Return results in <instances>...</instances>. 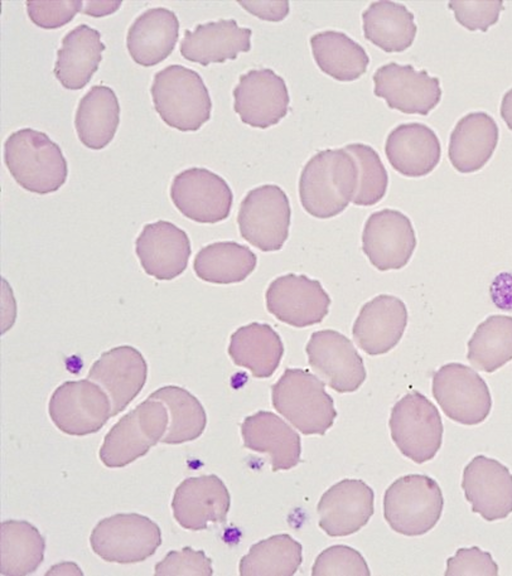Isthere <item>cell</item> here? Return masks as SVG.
<instances>
[{
  "mask_svg": "<svg viewBox=\"0 0 512 576\" xmlns=\"http://www.w3.org/2000/svg\"><path fill=\"white\" fill-rule=\"evenodd\" d=\"M358 169L344 148L326 149L304 166L299 180L300 201L310 215L326 219L341 213L354 197Z\"/></svg>",
  "mask_w": 512,
  "mask_h": 576,
  "instance_id": "obj_1",
  "label": "cell"
},
{
  "mask_svg": "<svg viewBox=\"0 0 512 576\" xmlns=\"http://www.w3.org/2000/svg\"><path fill=\"white\" fill-rule=\"evenodd\" d=\"M4 161L14 180L33 193L55 192L67 179V162L59 145L32 128L19 129L8 136Z\"/></svg>",
  "mask_w": 512,
  "mask_h": 576,
  "instance_id": "obj_2",
  "label": "cell"
},
{
  "mask_svg": "<svg viewBox=\"0 0 512 576\" xmlns=\"http://www.w3.org/2000/svg\"><path fill=\"white\" fill-rule=\"evenodd\" d=\"M154 108L170 127L196 131L210 119L212 102L201 76L181 65H170L154 76Z\"/></svg>",
  "mask_w": 512,
  "mask_h": 576,
  "instance_id": "obj_3",
  "label": "cell"
},
{
  "mask_svg": "<svg viewBox=\"0 0 512 576\" xmlns=\"http://www.w3.org/2000/svg\"><path fill=\"white\" fill-rule=\"evenodd\" d=\"M272 404L305 435H324L337 416L324 382L303 369L284 371L272 386Z\"/></svg>",
  "mask_w": 512,
  "mask_h": 576,
  "instance_id": "obj_4",
  "label": "cell"
},
{
  "mask_svg": "<svg viewBox=\"0 0 512 576\" xmlns=\"http://www.w3.org/2000/svg\"><path fill=\"white\" fill-rule=\"evenodd\" d=\"M442 491L431 477L405 475L395 480L384 495V517L390 527L405 536L430 531L441 517Z\"/></svg>",
  "mask_w": 512,
  "mask_h": 576,
  "instance_id": "obj_5",
  "label": "cell"
},
{
  "mask_svg": "<svg viewBox=\"0 0 512 576\" xmlns=\"http://www.w3.org/2000/svg\"><path fill=\"white\" fill-rule=\"evenodd\" d=\"M167 425L164 404L148 397L120 418L106 434L99 450L101 462L109 468L132 463L162 439Z\"/></svg>",
  "mask_w": 512,
  "mask_h": 576,
  "instance_id": "obj_6",
  "label": "cell"
},
{
  "mask_svg": "<svg viewBox=\"0 0 512 576\" xmlns=\"http://www.w3.org/2000/svg\"><path fill=\"white\" fill-rule=\"evenodd\" d=\"M161 530L138 513H119L100 520L90 535L95 554L107 562L137 563L151 557L161 545Z\"/></svg>",
  "mask_w": 512,
  "mask_h": 576,
  "instance_id": "obj_7",
  "label": "cell"
},
{
  "mask_svg": "<svg viewBox=\"0 0 512 576\" xmlns=\"http://www.w3.org/2000/svg\"><path fill=\"white\" fill-rule=\"evenodd\" d=\"M391 437L400 452L417 464L431 460L442 444L443 424L436 406L418 391L393 406Z\"/></svg>",
  "mask_w": 512,
  "mask_h": 576,
  "instance_id": "obj_8",
  "label": "cell"
},
{
  "mask_svg": "<svg viewBox=\"0 0 512 576\" xmlns=\"http://www.w3.org/2000/svg\"><path fill=\"white\" fill-rule=\"evenodd\" d=\"M290 217L285 192L267 184L248 192L240 204L237 222L242 238L268 252L282 248L288 237Z\"/></svg>",
  "mask_w": 512,
  "mask_h": 576,
  "instance_id": "obj_9",
  "label": "cell"
},
{
  "mask_svg": "<svg viewBox=\"0 0 512 576\" xmlns=\"http://www.w3.org/2000/svg\"><path fill=\"white\" fill-rule=\"evenodd\" d=\"M432 393L445 415L464 425L483 422L492 407L484 379L461 363L445 364L434 373Z\"/></svg>",
  "mask_w": 512,
  "mask_h": 576,
  "instance_id": "obj_10",
  "label": "cell"
},
{
  "mask_svg": "<svg viewBox=\"0 0 512 576\" xmlns=\"http://www.w3.org/2000/svg\"><path fill=\"white\" fill-rule=\"evenodd\" d=\"M48 412L60 431L84 436L96 433L108 421L111 403L103 389L89 379L66 381L51 395Z\"/></svg>",
  "mask_w": 512,
  "mask_h": 576,
  "instance_id": "obj_11",
  "label": "cell"
},
{
  "mask_svg": "<svg viewBox=\"0 0 512 576\" xmlns=\"http://www.w3.org/2000/svg\"><path fill=\"white\" fill-rule=\"evenodd\" d=\"M170 196L185 217L205 224L226 219L233 202L227 182L214 172L198 167L188 168L173 178Z\"/></svg>",
  "mask_w": 512,
  "mask_h": 576,
  "instance_id": "obj_12",
  "label": "cell"
},
{
  "mask_svg": "<svg viewBox=\"0 0 512 576\" xmlns=\"http://www.w3.org/2000/svg\"><path fill=\"white\" fill-rule=\"evenodd\" d=\"M306 352L311 368L339 393L357 390L366 378L362 357L351 340L337 331L313 332Z\"/></svg>",
  "mask_w": 512,
  "mask_h": 576,
  "instance_id": "obj_13",
  "label": "cell"
},
{
  "mask_svg": "<svg viewBox=\"0 0 512 576\" xmlns=\"http://www.w3.org/2000/svg\"><path fill=\"white\" fill-rule=\"evenodd\" d=\"M330 302L320 282L305 275L280 276L266 291L268 311L281 322L298 328L320 323Z\"/></svg>",
  "mask_w": 512,
  "mask_h": 576,
  "instance_id": "obj_14",
  "label": "cell"
},
{
  "mask_svg": "<svg viewBox=\"0 0 512 576\" xmlns=\"http://www.w3.org/2000/svg\"><path fill=\"white\" fill-rule=\"evenodd\" d=\"M234 110L243 123L265 129L288 112L289 94L282 77L273 70H250L239 78L233 91Z\"/></svg>",
  "mask_w": 512,
  "mask_h": 576,
  "instance_id": "obj_15",
  "label": "cell"
},
{
  "mask_svg": "<svg viewBox=\"0 0 512 576\" xmlns=\"http://www.w3.org/2000/svg\"><path fill=\"white\" fill-rule=\"evenodd\" d=\"M373 80L374 94L406 114L427 115L441 99L439 79L411 65L388 63L376 70Z\"/></svg>",
  "mask_w": 512,
  "mask_h": 576,
  "instance_id": "obj_16",
  "label": "cell"
},
{
  "mask_svg": "<svg viewBox=\"0 0 512 576\" xmlns=\"http://www.w3.org/2000/svg\"><path fill=\"white\" fill-rule=\"evenodd\" d=\"M148 367L141 352L128 345L114 347L93 363L87 379L99 385L116 416L138 396L147 379Z\"/></svg>",
  "mask_w": 512,
  "mask_h": 576,
  "instance_id": "obj_17",
  "label": "cell"
},
{
  "mask_svg": "<svg viewBox=\"0 0 512 576\" xmlns=\"http://www.w3.org/2000/svg\"><path fill=\"white\" fill-rule=\"evenodd\" d=\"M362 249L380 271L400 269L410 260L416 236L410 219L397 210L372 213L362 234Z\"/></svg>",
  "mask_w": 512,
  "mask_h": 576,
  "instance_id": "obj_18",
  "label": "cell"
},
{
  "mask_svg": "<svg viewBox=\"0 0 512 576\" xmlns=\"http://www.w3.org/2000/svg\"><path fill=\"white\" fill-rule=\"evenodd\" d=\"M461 486L472 512L485 520L504 519L512 512V474L496 459L475 456L463 470Z\"/></svg>",
  "mask_w": 512,
  "mask_h": 576,
  "instance_id": "obj_19",
  "label": "cell"
},
{
  "mask_svg": "<svg viewBox=\"0 0 512 576\" xmlns=\"http://www.w3.org/2000/svg\"><path fill=\"white\" fill-rule=\"evenodd\" d=\"M171 508L177 523L187 530H203L210 523L226 521L230 494L216 475L183 480L175 489Z\"/></svg>",
  "mask_w": 512,
  "mask_h": 576,
  "instance_id": "obj_20",
  "label": "cell"
},
{
  "mask_svg": "<svg viewBox=\"0 0 512 576\" xmlns=\"http://www.w3.org/2000/svg\"><path fill=\"white\" fill-rule=\"evenodd\" d=\"M135 252L146 274L157 280H172L187 268L191 245L184 230L159 220L143 227L135 241Z\"/></svg>",
  "mask_w": 512,
  "mask_h": 576,
  "instance_id": "obj_21",
  "label": "cell"
},
{
  "mask_svg": "<svg viewBox=\"0 0 512 576\" xmlns=\"http://www.w3.org/2000/svg\"><path fill=\"white\" fill-rule=\"evenodd\" d=\"M319 526L329 536L342 537L362 528L374 512V493L359 479H344L321 497Z\"/></svg>",
  "mask_w": 512,
  "mask_h": 576,
  "instance_id": "obj_22",
  "label": "cell"
},
{
  "mask_svg": "<svg viewBox=\"0 0 512 576\" xmlns=\"http://www.w3.org/2000/svg\"><path fill=\"white\" fill-rule=\"evenodd\" d=\"M408 320L402 300L391 295H379L359 312L353 325V338L368 355L384 354L400 341Z\"/></svg>",
  "mask_w": 512,
  "mask_h": 576,
  "instance_id": "obj_23",
  "label": "cell"
},
{
  "mask_svg": "<svg viewBox=\"0 0 512 576\" xmlns=\"http://www.w3.org/2000/svg\"><path fill=\"white\" fill-rule=\"evenodd\" d=\"M251 34V29L239 27L234 19L198 24L194 31L185 30L180 53L202 66L223 63L251 49Z\"/></svg>",
  "mask_w": 512,
  "mask_h": 576,
  "instance_id": "obj_24",
  "label": "cell"
},
{
  "mask_svg": "<svg viewBox=\"0 0 512 576\" xmlns=\"http://www.w3.org/2000/svg\"><path fill=\"white\" fill-rule=\"evenodd\" d=\"M385 154L390 165L407 177L429 174L439 163L440 142L435 132L422 123H405L388 135Z\"/></svg>",
  "mask_w": 512,
  "mask_h": 576,
  "instance_id": "obj_25",
  "label": "cell"
},
{
  "mask_svg": "<svg viewBox=\"0 0 512 576\" xmlns=\"http://www.w3.org/2000/svg\"><path fill=\"white\" fill-rule=\"evenodd\" d=\"M244 446L269 454L272 471L288 470L300 461V437L283 419L269 411H259L241 424Z\"/></svg>",
  "mask_w": 512,
  "mask_h": 576,
  "instance_id": "obj_26",
  "label": "cell"
},
{
  "mask_svg": "<svg viewBox=\"0 0 512 576\" xmlns=\"http://www.w3.org/2000/svg\"><path fill=\"white\" fill-rule=\"evenodd\" d=\"M179 37L176 14L166 8H150L141 13L130 26L126 45L132 59L149 67L166 59Z\"/></svg>",
  "mask_w": 512,
  "mask_h": 576,
  "instance_id": "obj_27",
  "label": "cell"
},
{
  "mask_svg": "<svg viewBox=\"0 0 512 576\" xmlns=\"http://www.w3.org/2000/svg\"><path fill=\"white\" fill-rule=\"evenodd\" d=\"M498 127L485 112H471L454 127L449 140L448 156L461 173L481 169L491 158L497 142Z\"/></svg>",
  "mask_w": 512,
  "mask_h": 576,
  "instance_id": "obj_28",
  "label": "cell"
},
{
  "mask_svg": "<svg viewBox=\"0 0 512 576\" xmlns=\"http://www.w3.org/2000/svg\"><path fill=\"white\" fill-rule=\"evenodd\" d=\"M105 45L98 30L80 24L62 39L57 51L54 74L69 90L83 88L97 71Z\"/></svg>",
  "mask_w": 512,
  "mask_h": 576,
  "instance_id": "obj_29",
  "label": "cell"
},
{
  "mask_svg": "<svg viewBox=\"0 0 512 576\" xmlns=\"http://www.w3.org/2000/svg\"><path fill=\"white\" fill-rule=\"evenodd\" d=\"M228 353L236 365L247 368L254 377L267 378L279 366L284 347L270 325L254 322L231 335Z\"/></svg>",
  "mask_w": 512,
  "mask_h": 576,
  "instance_id": "obj_30",
  "label": "cell"
},
{
  "mask_svg": "<svg viewBox=\"0 0 512 576\" xmlns=\"http://www.w3.org/2000/svg\"><path fill=\"white\" fill-rule=\"evenodd\" d=\"M119 115L115 92L105 85L92 86L79 101L75 114L79 140L90 149L104 148L116 133Z\"/></svg>",
  "mask_w": 512,
  "mask_h": 576,
  "instance_id": "obj_31",
  "label": "cell"
},
{
  "mask_svg": "<svg viewBox=\"0 0 512 576\" xmlns=\"http://www.w3.org/2000/svg\"><path fill=\"white\" fill-rule=\"evenodd\" d=\"M362 19L365 38L389 53L410 47L417 32L413 13L393 1L371 3Z\"/></svg>",
  "mask_w": 512,
  "mask_h": 576,
  "instance_id": "obj_32",
  "label": "cell"
},
{
  "mask_svg": "<svg viewBox=\"0 0 512 576\" xmlns=\"http://www.w3.org/2000/svg\"><path fill=\"white\" fill-rule=\"evenodd\" d=\"M318 67L339 81H353L366 72L369 57L364 48L343 32L327 30L310 38Z\"/></svg>",
  "mask_w": 512,
  "mask_h": 576,
  "instance_id": "obj_33",
  "label": "cell"
},
{
  "mask_svg": "<svg viewBox=\"0 0 512 576\" xmlns=\"http://www.w3.org/2000/svg\"><path fill=\"white\" fill-rule=\"evenodd\" d=\"M0 550L2 575H28L43 562L45 539L25 520H6L1 523Z\"/></svg>",
  "mask_w": 512,
  "mask_h": 576,
  "instance_id": "obj_34",
  "label": "cell"
},
{
  "mask_svg": "<svg viewBox=\"0 0 512 576\" xmlns=\"http://www.w3.org/2000/svg\"><path fill=\"white\" fill-rule=\"evenodd\" d=\"M256 263V255L247 246L225 241L203 247L195 256L193 268L205 282L230 284L246 279Z\"/></svg>",
  "mask_w": 512,
  "mask_h": 576,
  "instance_id": "obj_35",
  "label": "cell"
},
{
  "mask_svg": "<svg viewBox=\"0 0 512 576\" xmlns=\"http://www.w3.org/2000/svg\"><path fill=\"white\" fill-rule=\"evenodd\" d=\"M149 398L162 402L167 409L168 425L160 442L181 444L193 441L203 433L207 423L206 412L188 390L174 385L163 386Z\"/></svg>",
  "mask_w": 512,
  "mask_h": 576,
  "instance_id": "obj_36",
  "label": "cell"
},
{
  "mask_svg": "<svg viewBox=\"0 0 512 576\" xmlns=\"http://www.w3.org/2000/svg\"><path fill=\"white\" fill-rule=\"evenodd\" d=\"M302 562V546L288 534L273 535L249 549L239 563L242 576H290Z\"/></svg>",
  "mask_w": 512,
  "mask_h": 576,
  "instance_id": "obj_37",
  "label": "cell"
},
{
  "mask_svg": "<svg viewBox=\"0 0 512 576\" xmlns=\"http://www.w3.org/2000/svg\"><path fill=\"white\" fill-rule=\"evenodd\" d=\"M467 359L487 373L512 360V317L492 315L480 323L468 341Z\"/></svg>",
  "mask_w": 512,
  "mask_h": 576,
  "instance_id": "obj_38",
  "label": "cell"
},
{
  "mask_svg": "<svg viewBox=\"0 0 512 576\" xmlns=\"http://www.w3.org/2000/svg\"><path fill=\"white\" fill-rule=\"evenodd\" d=\"M344 149L352 155L358 169L357 188L352 203L360 206L378 203L388 186V174L378 153L362 143L348 144Z\"/></svg>",
  "mask_w": 512,
  "mask_h": 576,
  "instance_id": "obj_39",
  "label": "cell"
},
{
  "mask_svg": "<svg viewBox=\"0 0 512 576\" xmlns=\"http://www.w3.org/2000/svg\"><path fill=\"white\" fill-rule=\"evenodd\" d=\"M312 575H361L370 571L363 556L355 549L335 545L322 551L312 567Z\"/></svg>",
  "mask_w": 512,
  "mask_h": 576,
  "instance_id": "obj_40",
  "label": "cell"
},
{
  "mask_svg": "<svg viewBox=\"0 0 512 576\" xmlns=\"http://www.w3.org/2000/svg\"><path fill=\"white\" fill-rule=\"evenodd\" d=\"M155 575H204L213 574L212 561L203 550L184 547L170 551L155 565Z\"/></svg>",
  "mask_w": 512,
  "mask_h": 576,
  "instance_id": "obj_41",
  "label": "cell"
},
{
  "mask_svg": "<svg viewBox=\"0 0 512 576\" xmlns=\"http://www.w3.org/2000/svg\"><path fill=\"white\" fill-rule=\"evenodd\" d=\"M448 7L468 30L486 31L498 21L504 4L502 1H450Z\"/></svg>",
  "mask_w": 512,
  "mask_h": 576,
  "instance_id": "obj_42",
  "label": "cell"
},
{
  "mask_svg": "<svg viewBox=\"0 0 512 576\" xmlns=\"http://www.w3.org/2000/svg\"><path fill=\"white\" fill-rule=\"evenodd\" d=\"M83 1H27L30 20L44 29H55L70 22L81 11Z\"/></svg>",
  "mask_w": 512,
  "mask_h": 576,
  "instance_id": "obj_43",
  "label": "cell"
},
{
  "mask_svg": "<svg viewBox=\"0 0 512 576\" xmlns=\"http://www.w3.org/2000/svg\"><path fill=\"white\" fill-rule=\"evenodd\" d=\"M448 575H498V565L489 552L479 547L459 548L453 557L447 559L444 573Z\"/></svg>",
  "mask_w": 512,
  "mask_h": 576,
  "instance_id": "obj_44",
  "label": "cell"
},
{
  "mask_svg": "<svg viewBox=\"0 0 512 576\" xmlns=\"http://www.w3.org/2000/svg\"><path fill=\"white\" fill-rule=\"evenodd\" d=\"M239 4L251 14L267 21H281L289 13L288 1H244Z\"/></svg>",
  "mask_w": 512,
  "mask_h": 576,
  "instance_id": "obj_45",
  "label": "cell"
},
{
  "mask_svg": "<svg viewBox=\"0 0 512 576\" xmlns=\"http://www.w3.org/2000/svg\"><path fill=\"white\" fill-rule=\"evenodd\" d=\"M121 3V1H83L81 11L93 17H101L116 11Z\"/></svg>",
  "mask_w": 512,
  "mask_h": 576,
  "instance_id": "obj_46",
  "label": "cell"
},
{
  "mask_svg": "<svg viewBox=\"0 0 512 576\" xmlns=\"http://www.w3.org/2000/svg\"><path fill=\"white\" fill-rule=\"evenodd\" d=\"M500 114L509 129L512 130V88L502 98Z\"/></svg>",
  "mask_w": 512,
  "mask_h": 576,
  "instance_id": "obj_47",
  "label": "cell"
}]
</instances>
